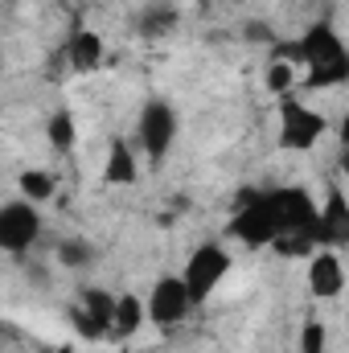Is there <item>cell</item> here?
<instances>
[{
    "mask_svg": "<svg viewBox=\"0 0 349 353\" xmlns=\"http://www.w3.org/2000/svg\"><path fill=\"white\" fill-rule=\"evenodd\" d=\"M283 58H292L304 70V87L325 90V87H341L349 79V46L337 37V29H329L325 21L312 25L296 50H283Z\"/></svg>",
    "mask_w": 349,
    "mask_h": 353,
    "instance_id": "cell-1",
    "label": "cell"
},
{
    "mask_svg": "<svg viewBox=\"0 0 349 353\" xmlns=\"http://www.w3.org/2000/svg\"><path fill=\"white\" fill-rule=\"evenodd\" d=\"M325 132H329V119H325L317 107L300 103L296 94H292V99H279V144H283V148L308 152V148L321 144Z\"/></svg>",
    "mask_w": 349,
    "mask_h": 353,
    "instance_id": "cell-2",
    "label": "cell"
},
{
    "mask_svg": "<svg viewBox=\"0 0 349 353\" xmlns=\"http://www.w3.org/2000/svg\"><path fill=\"white\" fill-rule=\"evenodd\" d=\"M230 255H226V247L222 243H201L193 255H189V263L181 271V279H185V288H189V296H193V304H201V300H210L218 288H222V279L230 275Z\"/></svg>",
    "mask_w": 349,
    "mask_h": 353,
    "instance_id": "cell-3",
    "label": "cell"
},
{
    "mask_svg": "<svg viewBox=\"0 0 349 353\" xmlns=\"http://www.w3.org/2000/svg\"><path fill=\"white\" fill-rule=\"evenodd\" d=\"M115 308H119V296H111L107 288H87L70 304V325L79 337L99 341L103 333H115Z\"/></svg>",
    "mask_w": 349,
    "mask_h": 353,
    "instance_id": "cell-4",
    "label": "cell"
},
{
    "mask_svg": "<svg viewBox=\"0 0 349 353\" xmlns=\"http://www.w3.org/2000/svg\"><path fill=\"white\" fill-rule=\"evenodd\" d=\"M177 140V111L165 103V99H152L144 103L140 119H136V148L148 152L152 161H161Z\"/></svg>",
    "mask_w": 349,
    "mask_h": 353,
    "instance_id": "cell-5",
    "label": "cell"
},
{
    "mask_svg": "<svg viewBox=\"0 0 349 353\" xmlns=\"http://www.w3.org/2000/svg\"><path fill=\"white\" fill-rule=\"evenodd\" d=\"M37 234H41V214H37V205L33 201H8L4 210H0V247L8 251V255H29L33 251V243H37Z\"/></svg>",
    "mask_w": 349,
    "mask_h": 353,
    "instance_id": "cell-6",
    "label": "cell"
},
{
    "mask_svg": "<svg viewBox=\"0 0 349 353\" xmlns=\"http://www.w3.org/2000/svg\"><path fill=\"white\" fill-rule=\"evenodd\" d=\"M189 308H197V304H193V296H189L181 275H165V279L152 283V296H148V321L152 325L173 329V325H181L189 316Z\"/></svg>",
    "mask_w": 349,
    "mask_h": 353,
    "instance_id": "cell-7",
    "label": "cell"
},
{
    "mask_svg": "<svg viewBox=\"0 0 349 353\" xmlns=\"http://www.w3.org/2000/svg\"><path fill=\"white\" fill-rule=\"evenodd\" d=\"M308 292L317 300H337L346 292V263L333 247H321L312 259H308Z\"/></svg>",
    "mask_w": 349,
    "mask_h": 353,
    "instance_id": "cell-8",
    "label": "cell"
},
{
    "mask_svg": "<svg viewBox=\"0 0 349 353\" xmlns=\"http://www.w3.org/2000/svg\"><path fill=\"white\" fill-rule=\"evenodd\" d=\"M317 239L321 247H337V243H349V197L341 189L329 193V201L321 205V226H317Z\"/></svg>",
    "mask_w": 349,
    "mask_h": 353,
    "instance_id": "cell-9",
    "label": "cell"
},
{
    "mask_svg": "<svg viewBox=\"0 0 349 353\" xmlns=\"http://www.w3.org/2000/svg\"><path fill=\"white\" fill-rule=\"evenodd\" d=\"M136 176H140L136 144L132 140H111L107 144V161H103V181L107 185H132Z\"/></svg>",
    "mask_w": 349,
    "mask_h": 353,
    "instance_id": "cell-10",
    "label": "cell"
},
{
    "mask_svg": "<svg viewBox=\"0 0 349 353\" xmlns=\"http://www.w3.org/2000/svg\"><path fill=\"white\" fill-rule=\"evenodd\" d=\"M66 62H70V70H79V74L99 70V62H103V37L90 33V29H74V33L66 37Z\"/></svg>",
    "mask_w": 349,
    "mask_h": 353,
    "instance_id": "cell-11",
    "label": "cell"
},
{
    "mask_svg": "<svg viewBox=\"0 0 349 353\" xmlns=\"http://www.w3.org/2000/svg\"><path fill=\"white\" fill-rule=\"evenodd\" d=\"M148 321V300H140V296H119V308H115V337H132V333H140V325Z\"/></svg>",
    "mask_w": 349,
    "mask_h": 353,
    "instance_id": "cell-12",
    "label": "cell"
},
{
    "mask_svg": "<svg viewBox=\"0 0 349 353\" xmlns=\"http://www.w3.org/2000/svg\"><path fill=\"white\" fill-rule=\"evenodd\" d=\"M136 25H140V33H144V37H165V33L177 25V8H173V4H152V8H144V12H140V21H136Z\"/></svg>",
    "mask_w": 349,
    "mask_h": 353,
    "instance_id": "cell-13",
    "label": "cell"
},
{
    "mask_svg": "<svg viewBox=\"0 0 349 353\" xmlns=\"http://www.w3.org/2000/svg\"><path fill=\"white\" fill-rule=\"evenodd\" d=\"M46 140L54 144V148H74V140H79V128H74V115L62 107V111H54L50 115V123H46Z\"/></svg>",
    "mask_w": 349,
    "mask_h": 353,
    "instance_id": "cell-14",
    "label": "cell"
},
{
    "mask_svg": "<svg viewBox=\"0 0 349 353\" xmlns=\"http://www.w3.org/2000/svg\"><path fill=\"white\" fill-rule=\"evenodd\" d=\"M21 197L25 201H33V205H41V201H50L54 197V176L41 173V169H29V173H21Z\"/></svg>",
    "mask_w": 349,
    "mask_h": 353,
    "instance_id": "cell-15",
    "label": "cell"
},
{
    "mask_svg": "<svg viewBox=\"0 0 349 353\" xmlns=\"http://www.w3.org/2000/svg\"><path fill=\"white\" fill-rule=\"evenodd\" d=\"M94 259V251H90L83 239H66L62 247H58V263L62 267H87Z\"/></svg>",
    "mask_w": 349,
    "mask_h": 353,
    "instance_id": "cell-16",
    "label": "cell"
},
{
    "mask_svg": "<svg viewBox=\"0 0 349 353\" xmlns=\"http://www.w3.org/2000/svg\"><path fill=\"white\" fill-rule=\"evenodd\" d=\"M329 350V329L321 321H308L300 329V353H325Z\"/></svg>",
    "mask_w": 349,
    "mask_h": 353,
    "instance_id": "cell-17",
    "label": "cell"
},
{
    "mask_svg": "<svg viewBox=\"0 0 349 353\" xmlns=\"http://www.w3.org/2000/svg\"><path fill=\"white\" fill-rule=\"evenodd\" d=\"M337 140H341V148H349V111L341 115V123H337Z\"/></svg>",
    "mask_w": 349,
    "mask_h": 353,
    "instance_id": "cell-18",
    "label": "cell"
}]
</instances>
